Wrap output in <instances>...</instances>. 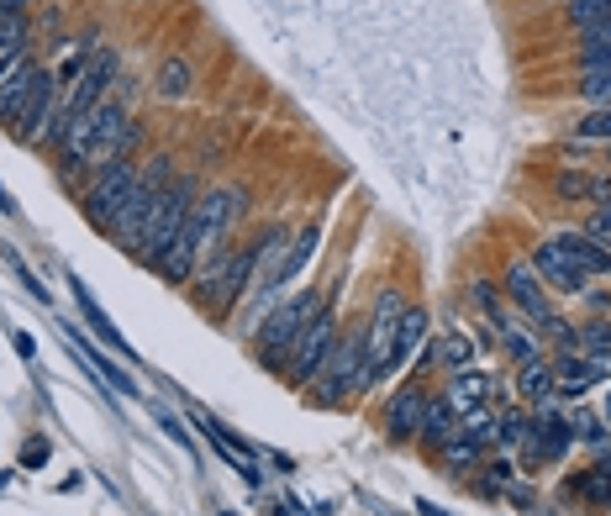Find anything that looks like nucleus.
<instances>
[{
  "label": "nucleus",
  "instance_id": "1",
  "mask_svg": "<svg viewBox=\"0 0 611 516\" xmlns=\"http://www.w3.org/2000/svg\"><path fill=\"white\" fill-rule=\"evenodd\" d=\"M169 184H175V158H169V153H158V158H148V169H137L132 195L122 201L117 221L106 227V238L122 248V253L137 259V248H143V238H148V221H153V212H158V201H164Z\"/></svg>",
  "mask_w": 611,
  "mask_h": 516
},
{
  "label": "nucleus",
  "instance_id": "2",
  "mask_svg": "<svg viewBox=\"0 0 611 516\" xmlns=\"http://www.w3.org/2000/svg\"><path fill=\"white\" fill-rule=\"evenodd\" d=\"M322 296L316 290H296V296H285V301H275V311L264 316V327H259V359L269 369H285V359H290V348H296V337L316 322V311H322Z\"/></svg>",
  "mask_w": 611,
  "mask_h": 516
},
{
  "label": "nucleus",
  "instance_id": "3",
  "mask_svg": "<svg viewBox=\"0 0 611 516\" xmlns=\"http://www.w3.org/2000/svg\"><path fill=\"white\" fill-rule=\"evenodd\" d=\"M243 212H248V190L243 184H221V190H212V195L195 206V259L216 264V259H221V243H227V232L238 227V216Z\"/></svg>",
  "mask_w": 611,
  "mask_h": 516
},
{
  "label": "nucleus",
  "instance_id": "4",
  "mask_svg": "<svg viewBox=\"0 0 611 516\" xmlns=\"http://www.w3.org/2000/svg\"><path fill=\"white\" fill-rule=\"evenodd\" d=\"M369 385V364H364V333L354 337H337L333 359L322 364V374H316V400L322 406H343L354 391H364Z\"/></svg>",
  "mask_w": 611,
  "mask_h": 516
},
{
  "label": "nucleus",
  "instance_id": "5",
  "mask_svg": "<svg viewBox=\"0 0 611 516\" xmlns=\"http://www.w3.org/2000/svg\"><path fill=\"white\" fill-rule=\"evenodd\" d=\"M201 206V190H195V180H175L169 190H164V201H158V212H153L148 221V238H143V248H137V259L143 264H158V253L180 238L184 216Z\"/></svg>",
  "mask_w": 611,
  "mask_h": 516
},
{
  "label": "nucleus",
  "instance_id": "6",
  "mask_svg": "<svg viewBox=\"0 0 611 516\" xmlns=\"http://www.w3.org/2000/svg\"><path fill=\"white\" fill-rule=\"evenodd\" d=\"M333 348H337V316L322 305L316 322L296 337V348H290V359H285L279 374H285L290 385H316V374H322V364L333 359Z\"/></svg>",
  "mask_w": 611,
  "mask_h": 516
},
{
  "label": "nucleus",
  "instance_id": "7",
  "mask_svg": "<svg viewBox=\"0 0 611 516\" xmlns=\"http://www.w3.org/2000/svg\"><path fill=\"white\" fill-rule=\"evenodd\" d=\"M400 316H406V301H400L396 290H380V301H374V316H369V327H364L369 385H380V380H385V359H391V348H396Z\"/></svg>",
  "mask_w": 611,
  "mask_h": 516
},
{
  "label": "nucleus",
  "instance_id": "8",
  "mask_svg": "<svg viewBox=\"0 0 611 516\" xmlns=\"http://www.w3.org/2000/svg\"><path fill=\"white\" fill-rule=\"evenodd\" d=\"M132 184H137V164L132 158H117V164H106V169H95V184L91 195H85V216H91V227H111L117 212H122V201L132 195Z\"/></svg>",
  "mask_w": 611,
  "mask_h": 516
},
{
  "label": "nucleus",
  "instance_id": "9",
  "mask_svg": "<svg viewBox=\"0 0 611 516\" xmlns=\"http://www.w3.org/2000/svg\"><path fill=\"white\" fill-rule=\"evenodd\" d=\"M37 59H32V48L27 53H16V59L0 69V127H11L16 132V122H22V111H27V100H32V85H37Z\"/></svg>",
  "mask_w": 611,
  "mask_h": 516
},
{
  "label": "nucleus",
  "instance_id": "10",
  "mask_svg": "<svg viewBox=\"0 0 611 516\" xmlns=\"http://www.w3.org/2000/svg\"><path fill=\"white\" fill-rule=\"evenodd\" d=\"M501 290L517 301V311L527 316V322H543L553 311V301H549V285L538 279V269H532V259H512L506 264V274H501Z\"/></svg>",
  "mask_w": 611,
  "mask_h": 516
},
{
  "label": "nucleus",
  "instance_id": "11",
  "mask_svg": "<svg viewBox=\"0 0 611 516\" xmlns=\"http://www.w3.org/2000/svg\"><path fill=\"white\" fill-rule=\"evenodd\" d=\"M59 74L53 69H43L37 74V85H32V100H27V111H22V122H16V137L27 143V148H37L43 137H48V122H53V106H59Z\"/></svg>",
  "mask_w": 611,
  "mask_h": 516
},
{
  "label": "nucleus",
  "instance_id": "12",
  "mask_svg": "<svg viewBox=\"0 0 611 516\" xmlns=\"http://www.w3.org/2000/svg\"><path fill=\"white\" fill-rule=\"evenodd\" d=\"M532 269H538V279H543L549 290H585V279H590L575 259H564L553 243H543L538 253H532Z\"/></svg>",
  "mask_w": 611,
  "mask_h": 516
},
{
  "label": "nucleus",
  "instance_id": "13",
  "mask_svg": "<svg viewBox=\"0 0 611 516\" xmlns=\"http://www.w3.org/2000/svg\"><path fill=\"white\" fill-rule=\"evenodd\" d=\"M422 417H428V395L422 391H400L391 406H385V432L406 443V437H417L422 432Z\"/></svg>",
  "mask_w": 611,
  "mask_h": 516
},
{
  "label": "nucleus",
  "instance_id": "14",
  "mask_svg": "<svg viewBox=\"0 0 611 516\" xmlns=\"http://www.w3.org/2000/svg\"><path fill=\"white\" fill-rule=\"evenodd\" d=\"M195 422H201V432L212 437L216 454H227V458H232V469H243V480H253V485H259V469H253V464H259V454H253L248 443H238V437H232L227 427H216L212 417H195Z\"/></svg>",
  "mask_w": 611,
  "mask_h": 516
},
{
  "label": "nucleus",
  "instance_id": "15",
  "mask_svg": "<svg viewBox=\"0 0 611 516\" xmlns=\"http://www.w3.org/2000/svg\"><path fill=\"white\" fill-rule=\"evenodd\" d=\"M495 337H501V348H506V359H517V364H527V359H538V333L527 327V322H517L512 311H501L495 322Z\"/></svg>",
  "mask_w": 611,
  "mask_h": 516
},
{
  "label": "nucleus",
  "instance_id": "16",
  "mask_svg": "<svg viewBox=\"0 0 611 516\" xmlns=\"http://www.w3.org/2000/svg\"><path fill=\"white\" fill-rule=\"evenodd\" d=\"M422 337H428V316L422 311H406L400 316V333H396V348H391V359H385V380L406 369V359H417L422 353Z\"/></svg>",
  "mask_w": 611,
  "mask_h": 516
},
{
  "label": "nucleus",
  "instance_id": "17",
  "mask_svg": "<svg viewBox=\"0 0 611 516\" xmlns=\"http://www.w3.org/2000/svg\"><path fill=\"white\" fill-rule=\"evenodd\" d=\"M422 448H448L458 437V417H454V406L448 400H428V417H422Z\"/></svg>",
  "mask_w": 611,
  "mask_h": 516
},
{
  "label": "nucleus",
  "instance_id": "18",
  "mask_svg": "<svg viewBox=\"0 0 611 516\" xmlns=\"http://www.w3.org/2000/svg\"><path fill=\"white\" fill-rule=\"evenodd\" d=\"M74 301H80V311H85V322H91V333H100V343H111V348H117L122 359H132V343H127V337L117 333L111 322H106V311L95 305V296H91V290H85V279H74Z\"/></svg>",
  "mask_w": 611,
  "mask_h": 516
},
{
  "label": "nucleus",
  "instance_id": "19",
  "mask_svg": "<svg viewBox=\"0 0 611 516\" xmlns=\"http://www.w3.org/2000/svg\"><path fill=\"white\" fill-rule=\"evenodd\" d=\"M490 385H495V380H486V374H469V369H458L454 385H448V395H443V400L454 406V417H458V411H475V406H486V400H490Z\"/></svg>",
  "mask_w": 611,
  "mask_h": 516
},
{
  "label": "nucleus",
  "instance_id": "20",
  "mask_svg": "<svg viewBox=\"0 0 611 516\" xmlns=\"http://www.w3.org/2000/svg\"><path fill=\"white\" fill-rule=\"evenodd\" d=\"M458 437H469V443H480V448H490L495 437H501V417L486 406H475V411H458Z\"/></svg>",
  "mask_w": 611,
  "mask_h": 516
},
{
  "label": "nucleus",
  "instance_id": "21",
  "mask_svg": "<svg viewBox=\"0 0 611 516\" xmlns=\"http://www.w3.org/2000/svg\"><path fill=\"white\" fill-rule=\"evenodd\" d=\"M553 380H559V391L564 395H585L590 391V380H596V369H590V359H580V353H559Z\"/></svg>",
  "mask_w": 611,
  "mask_h": 516
},
{
  "label": "nucleus",
  "instance_id": "22",
  "mask_svg": "<svg viewBox=\"0 0 611 516\" xmlns=\"http://www.w3.org/2000/svg\"><path fill=\"white\" fill-rule=\"evenodd\" d=\"M517 391L527 395L532 406H538V400H549V395H553V364H549V359H527V364H522Z\"/></svg>",
  "mask_w": 611,
  "mask_h": 516
},
{
  "label": "nucleus",
  "instance_id": "23",
  "mask_svg": "<svg viewBox=\"0 0 611 516\" xmlns=\"http://www.w3.org/2000/svg\"><path fill=\"white\" fill-rule=\"evenodd\" d=\"M153 91L164 95V100H184V95H190V63H184V59H164V63H158Z\"/></svg>",
  "mask_w": 611,
  "mask_h": 516
},
{
  "label": "nucleus",
  "instance_id": "24",
  "mask_svg": "<svg viewBox=\"0 0 611 516\" xmlns=\"http://www.w3.org/2000/svg\"><path fill=\"white\" fill-rule=\"evenodd\" d=\"M495 443H506V448H527V443H532V417H527V411H506Z\"/></svg>",
  "mask_w": 611,
  "mask_h": 516
},
{
  "label": "nucleus",
  "instance_id": "25",
  "mask_svg": "<svg viewBox=\"0 0 611 516\" xmlns=\"http://www.w3.org/2000/svg\"><path fill=\"white\" fill-rule=\"evenodd\" d=\"M590 111H611V74H580V91H575Z\"/></svg>",
  "mask_w": 611,
  "mask_h": 516
},
{
  "label": "nucleus",
  "instance_id": "26",
  "mask_svg": "<svg viewBox=\"0 0 611 516\" xmlns=\"http://www.w3.org/2000/svg\"><path fill=\"white\" fill-rule=\"evenodd\" d=\"M438 454H443V464H448L454 475H464L469 464L480 469V454H486V448H480V443H469V437H454V443H448V448H438Z\"/></svg>",
  "mask_w": 611,
  "mask_h": 516
},
{
  "label": "nucleus",
  "instance_id": "27",
  "mask_svg": "<svg viewBox=\"0 0 611 516\" xmlns=\"http://www.w3.org/2000/svg\"><path fill=\"white\" fill-rule=\"evenodd\" d=\"M575 495L590 501V506H611V475H601V469L580 475V480H575Z\"/></svg>",
  "mask_w": 611,
  "mask_h": 516
},
{
  "label": "nucleus",
  "instance_id": "28",
  "mask_svg": "<svg viewBox=\"0 0 611 516\" xmlns=\"http://www.w3.org/2000/svg\"><path fill=\"white\" fill-rule=\"evenodd\" d=\"M580 74H611V37L580 43Z\"/></svg>",
  "mask_w": 611,
  "mask_h": 516
},
{
  "label": "nucleus",
  "instance_id": "29",
  "mask_svg": "<svg viewBox=\"0 0 611 516\" xmlns=\"http://www.w3.org/2000/svg\"><path fill=\"white\" fill-rule=\"evenodd\" d=\"M570 427H575V437H585L590 448H607V443H611V427L601 422V417H590V411H580Z\"/></svg>",
  "mask_w": 611,
  "mask_h": 516
},
{
  "label": "nucleus",
  "instance_id": "30",
  "mask_svg": "<svg viewBox=\"0 0 611 516\" xmlns=\"http://www.w3.org/2000/svg\"><path fill=\"white\" fill-rule=\"evenodd\" d=\"M475 348H480V337L469 343V337H464V333H454V337H448V343H443V348H438V359H443V364H454V369H464V364H469V359H475Z\"/></svg>",
  "mask_w": 611,
  "mask_h": 516
},
{
  "label": "nucleus",
  "instance_id": "31",
  "mask_svg": "<svg viewBox=\"0 0 611 516\" xmlns=\"http://www.w3.org/2000/svg\"><path fill=\"white\" fill-rule=\"evenodd\" d=\"M580 348H585V359L611 353V322H590V327H580Z\"/></svg>",
  "mask_w": 611,
  "mask_h": 516
},
{
  "label": "nucleus",
  "instance_id": "32",
  "mask_svg": "<svg viewBox=\"0 0 611 516\" xmlns=\"http://www.w3.org/2000/svg\"><path fill=\"white\" fill-rule=\"evenodd\" d=\"M580 143H611V111H590L580 127H575Z\"/></svg>",
  "mask_w": 611,
  "mask_h": 516
},
{
  "label": "nucleus",
  "instance_id": "33",
  "mask_svg": "<svg viewBox=\"0 0 611 516\" xmlns=\"http://www.w3.org/2000/svg\"><path fill=\"white\" fill-rule=\"evenodd\" d=\"M469 301L480 305V311H486L490 322H495V316H501V311H506V305H501V290H495V285H490V279H475V285H469Z\"/></svg>",
  "mask_w": 611,
  "mask_h": 516
},
{
  "label": "nucleus",
  "instance_id": "34",
  "mask_svg": "<svg viewBox=\"0 0 611 516\" xmlns=\"http://www.w3.org/2000/svg\"><path fill=\"white\" fill-rule=\"evenodd\" d=\"M74 343H80V337H74ZM80 348H85V343H80ZM85 359H91V364H95V374H106V380H111L117 391H127V395L137 391V385H127V374H122V369H117V364H111L106 353H95V348H85Z\"/></svg>",
  "mask_w": 611,
  "mask_h": 516
},
{
  "label": "nucleus",
  "instance_id": "35",
  "mask_svg": "<svg viewBox=\"0 0 611 516\" xmlns=\"http://www.w3.org/2000/svg\"><path fill=\"white\" fill-rule=\"evenodd\" d=\"M585 238H590V243H601V248H611V201H601V206H596L590 227H585Z\"/></svg>",
  "mask_w": 611,
  "mask_h": 516
},
{
  "label": "nucleus",
  "instance_id": "36",
  "mask_svg": "<svg viewBox=\"0 0 611 516\" xmlns=\"http://www.w3.org/2000/svg\"><path fill=\"white\" fill-rule=\"evenodd\" d=\"M559 195L580 201V195H590V180H585V175H559Z\"/></svg>",
  "mask_w": 611,
  "mask_h": 516
},
{
  "label": "nucleus",
  "instance_id": "37",
  "mask_svg": "<svg viewBox=\"0 0 611 516\" xmlns=\"http://www.w3.org/2000/svg\"><path fill=\"white\" fill-rule=\"evenodd\" d=\"M585 305H590V311H611V296L607 290H585Z\"/></svg>",
  "mask_w": 611,
  "mask_h": 516
},
{
  "label": "nucleus",
  "instance_id": "38",
  "mask_svg": "<svg viewBox=\"0 0 611 516\" xmlns=\"http://www.w3.org/2000/svg\"><path fill=\"white\" fill-rule=\"evenodd\" d=\"M43 458H48V448H43V443H27V454H22V464H27V469H37Z\"/></svg>",
  "mask_w": 611,
  "mask_h": 516
},
{
  "label": "nucleus",
  "instance_id": "39",
  "mask_svg": "<svg viewBox=\"0 0 611 516\" xmlns=\"http://www.w3.org/2000/svg\"><path fill=\"white\" fill-rule=\"evenodd\" d=\"M596 454H607V458H596V469H601V475H611V443H607V448H596Z\"/></svg>",
  "mask_w": 611,
  "mask_h": 516
},
{
  "label": "nucleus",
  "instance_id": "40",
  "mask_svg": "<svg viewBox=\"0 0 611 516\" xmlns=\"http://www.w3.org/2000/svg\"><path fill=\"white\" fill-rule=\"evenodd\" d=\"M601 422H607V427H611V391H607V417H601Z\"/></svg>",
  "mask_w": 611,
  "mask_h": 516
}]
</instances>
